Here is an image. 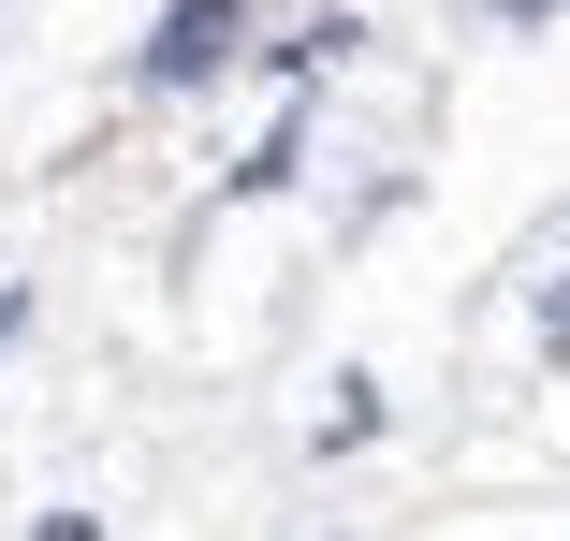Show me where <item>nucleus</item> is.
<instances>
[{"label":"nucleus","instance_id":"nucleus-1","mask_svg":"<svg viewBox=\"0 0 570 541\" xmlns=\"http://www.w3.org/2000/svg\"><path fill=\"white\" fill-rule=\"evenodd\" d=\"M264 16V0H176V16L132 45V88H205L219 59H235V30Z\"/></svg>","mask_w":570,"mask_h":541},{"label":"nucleus","instance_id":"nucleus-2","mask_svg":"<svg viewBox=\"0 0 570 541\" xmlns=\"http://www.w3.org/2000/svg\"><path fill=\"white\" fill-rule=\"evenodd\" d=\"M293 161H307V102H293V118H278V132H264V147H249V161H235V205H249V190H278V176H293Z\"/></svg>","mask_w":570,"mask_h":541},{"label":"nucleus","instance_id":"nucleus-4","mask_svg":"<svg viewBox=\"0 0 570 541\" xmlns=\"http://www.w3.org/2000/svg\"><path fill=\"white\" fill-rule=\"evenodd\" d=\"M498 16H512V30H541V16H570V0H498Z\"/></svg>","mask_w":570,"mask_h":541},{"label":"nucleus","instance_id":"nucleus-5","mask_svg":"<svg viewBox=\"0 0 570 541\" xmlns=\"http://www.w3.org/2000/svg\"><path fill=\"white\" fill-rule=\"evenodd\" d=\"M541 337H556V352H570V293H556V307H541Z\"/></svg>","mask_w":570,"mask_h":541},{"label":"nucleus","instance_id":"nucleus-3","mask_svg":"<svg viewBox=\"0 0 570 541\" xmlns=\"http://www.w3.org/2000/svg\"><path fill=\"white\" fill-rule=\"evenodd\" d=\"M30 541H102V527H88V512H45V527H30Z\"/></svg>","mask_w":570,"mask_h":541}]
</instances>
